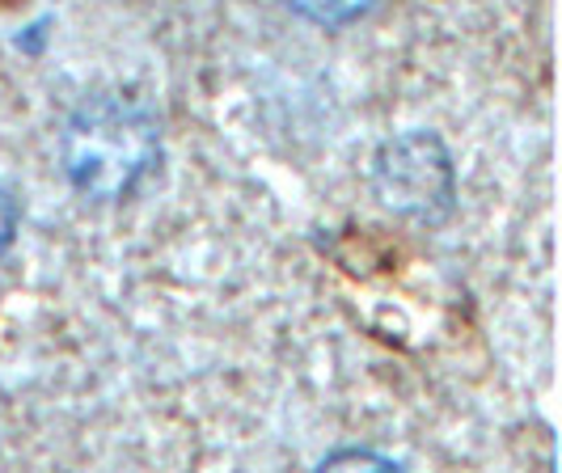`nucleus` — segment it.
Wrapping results in <instances>:
<instances>
[{"mask_svg": "<svg viewBox=\"0 0 562 473\" xmlns=\"http://www.w3.org/2000/svg\"><path fill=\"white\" fill-rule=\"evenodd\" d=\"M13 237H18V203L0 187V254L13 246Z\"/></svg>", "mask_w": 562, "mask_h": 473, "instance_id": "obj_4", "label": "nucleus"}, {"mask_svg": "<svg viewBox=\"0 0 562 473\" xmlns=\"http://www.w3.org/2000/svg\"><path fill=\"white\" fill-rule=\"evenodd\" d=\"M376 191L381 199L419 221H436L452 207V166L445 144L427 132L397 136L376 157Z\"/></svg>", "mask_w": 562, "mask_h": 473, "instance_id": "obj_2", "label": "nucleus"}, {"mask_svg": "<svg viewBox=\"0 0 562 473\" xmlns=\"http://www.w3.org/2000/svg\"><path fill=\"white\" fill-rule=\"evenodd\" d=\"M59 153L81 195L123 199L157 161V127L140 106L98 98L68 119Z\"/></svg>", "mask_w": 562, "mask_h": 473, "instance_id": "obj_1", "label": "nucleus"}, {"mask_svg": "<svg viewBox=\"0 0 562 473\" xmlns=\"http://www.w3.org/2000/svg\"><path fill=\"white\" fill-rule=\"evenodd\" d=\"M301 18H310L317 26H347L356 18H364L376 0H288Z\"/></svg>", "mask_w": 562, "mask_h": 473, "instance_id": "obj_3", "label": "nucleus"}]
</instances>
